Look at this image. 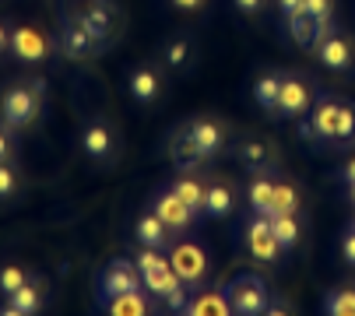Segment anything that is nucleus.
Segmentation results:
<instances>
[{
  "mask_svg": "<svg viewBox=\"0 0 355 316\" xmlns=\"http://www.w3.org/2000/svg\"><path fill=\"white\" fill-rule=\"evenodd\" d=\"M67 15H78L81 21H88V28L103 42H113V35H116V8L110 4V0H67Z\"/></svg>",
  "mask_w": 355,
  "mask_h": 316,
  "instance_id": "7",
  "label": "nucleus"
},
{
  "mask_svg": "<svg viewBox=\"0 0 355 316\" xmlns=\"http://www.w3.org/2000/svg\"><path fill=\"white\" fill-rule=\"evenodd\" d=\"M341 179L345 183H355V158H348V162L341 166Z\"/></svg>",
  "mask_w": 355,
  "mask_h": 316,
  "instance_id": "42",
  "label": "nucleus"
},
{
  "mask_svg": "<svg viewBox=\"0 0 355 316\" xmlns=\"http://www.w3.org/2000/svg\"><path fill=\"white\" fill-rule=\"evenodd\" d=\"M187 316H232V306H229L222 288H215V292L200 288V292H193V299L187 306Z\"/></svg>",
  "mask_w": 355,
  "mask_h": 316,
  "instance_id": "24",
  "label": "nucleus"
},
{
  "mask_svg": "<svg viewBox=\"0 0 355 316\" xmlns=\"http://www.w3.org/2000/svg\"><path fill=\"white\" fill-rule=\"evenodd\" d=\"M246 204L253 215H275V179L268 173H253V183L246 186Z\"/></svg>",
  "mask_w": 355,
  "mask_h": 316,
  "instance_id": "21",
  "label": "nucleus"
},
{
  "mask_svg": "<svg viewBox=\"0 0 355 316\" xmlns=\"http://www.w3.org/2000/svg\"><path fill=\"white\" fill-rule=\"evenodd\" d=\"M243 243L253 253V260H261V263H278V256H282V243L275 239L268 215H250V222L243 229Z\"/></svg>",
  "mask_w": 355,
  "mask_h": 316,
  "instance_id": "8",
  "label": "nucleus"
},
{
  "mask_svg": "<svg viewBox=\"0 0 355 316\" xmlns=\"http://www.w3.org/2000/svg\"><path fill=\"white\" fill-rule=\"evenodd\" d=\"M317 141L320 144H338V123H341V98L334 95H320L313 102V116H310Z\"/></svg>",
  "mask_w": 355,
  "mask_h": 316,
  "instance_id": "13",
  "label": "nucleus"
},
{
  "mask_svg": "<svg viewBox=\"0 0 355 316\" xmlns=\"http://www.w3.org/2000/svg\"><path fill=\"white\" fill-rule=\"evenodd\" d=\"M162 95V74L159 67H151V64H137L130 71V98L137 105H155Z\"/></svg>",
  "mask_w": 355,
  "mask_h": 316,
  "instance_id": "16",
  "label": "nucleus"
},
{
  "mask_svg": "<svg viewBox=\"0 0 355 316\" xmlns=\"http://www.w3.org/2000/svg\"><path fill=\"white\" fill-rule=\"evenodd\" d=\"M162 60H166V67L169 71H190V64H193V42L190 39H173V42H166V49H162Z\"/></svg>",
  "mask_w": 355,
  "mask_h": 316,
  "instance_id": "29",
  "label": "nucleus"
},
{
  "mask_svg": "<svg viewBox=\"0 0 355 316\" xmlns=\"http://www.w3.org/2000/svg\"><path fill=\"white\" fill-rule=\"evenodd\" d=\"M222 292H225L232 313H239V316H268L271 288H268V281L257 271H236V274H229Z\"/></svg>",
  "mask_w": 355,
  "mask_h": 316,
  "instance_id": "1",
  "label": "nucleus"
},
{
  "mask_svg": "<svg viewBox=\"0 0 355 316\" xmlns=\"http://www.w3.org/2000/svg\"><path fill=\"white\" fill-rule=\"evenodd\" d=\"M306 109H313V91H310V85L302 81L299 74H285V81H282V98H278V116L299 120Z\"/></svg>",
  "mask_w": 355,
  "mask_h": 316,
  "instance_id": "12",
  "label": "nucleus"
},
{
  "mask_svg": "<svg viewBox=\"0 0 355 316\" xmlns=\"http://www.w3.org/2000/svg\"><path fill=\"white\" fill-rule=\"evenodd\" d=\"M81 151L92 158V162H110L116 151V134L106 120H88L81 127Z\"/></svg>",
  "mask_w": 355,
  "mask_h": 316,
  "instance_id": "11",
  "label": "nucleus"
},
{
  "mask_svg": "<svg viewBox=\"0 0 355 316\" xmlns=\"http://www.w3.org/2000/svg\"><path fill=\"white\" fill-rule=\"evenodd\" d=\"M42 295H46V285L39 281V278H28L8 302H4V316H32V313H39L42 309Z\"/></svg>",
  "mask_w": 355,
  "mask_h": 316,
  "instance_id": "18",
  "label": "nucleus"
},
{
  "mask_svg": "<svg viewBox=\"0 0 355 316\" xmlns=\"http://www.w3.org/2000/svg\"><path fill=\"white\" fill-rule=\"evenodd\" d=\"M299 211V193L292 183H275V215H295Z\"/></svg>",
  "mask_w": 355,
  "mask_h": 316,
  "instance_id": "32",
  "label": "nucleus"
},
{
  "mask_svg": "<svg viewBox=\"0 0 355 316\" xmlns=\"http://www.w3.org/2000/svg\"><path fill=\"white\" fill-rule=\"evenodd\" d=\"M127 292H144L141 267H137V260L113 256V260L106 263V267L98 271V306H106L110 299L127 295Z\"/></svg>",
  "mask_w": 355,
  "mask_h": 316,
  "instance_id": "3",
  "label": "nucleus"
},
{
  "mask_svg": "<svg viewBox=\"0 0 355 316\" xmlns=\"http://www.w3.org/2000/svg\"><path fill=\"white\" fill-rule=\"evenodd\" d=\"M302 11H306L320 28H331V25H334V0H306V4H302Z\"/></svg>",
  "mask_w": 355,
  "mask_h": 316,
  "instance_id": "33",
  "label": "nucleus"
},
{
  "mask_svg": "<svg viewBox=\"0 0 355 316\" xmlns=\"http://www.w3.org/2000/svg\"><path fill=\"white\" fill-rule=\"evenodd\" d=\"M282 81H285V74H282V71H264L257 81H253V102H257V109H264L268 116H278Z\"/></svg>",
  "mask_w": 355,
  "mask_h": 316,
  "instance_id": "20",
  "label": "nucleus"
},
{
  "mask_svg": "<svg viewBox=\"0 0 355 316\" xmlns=\"http://www.w3.org/2000/svg\"><path fill=\"white\" fill-rule=\"evenodd\" d=\"M236 155H239L243 169H250V173H268V166H271V151L261 137H243L236 144Z\"/></svg>",
  "mask_w": 355,
  "mask_h": 316,
  "instance_id": "25",
  "label": "nucleus"
},
{
  "mask_svg": "<svg viewBox=\"0 0 355 316\" xmlns=\"http://www.w3.org/2000/svg\"><path fill=\"white\" fill-rule=\"evenodd\" d=\"M285 313H292V306H288V302H275V299H271V306H268V316H285Z\"/></svg>",
  "mask_w": 355,
  "mask_h": 316,
  "instance_id": "41",
  "label": "nucleus"
},
{
  "mask_svg": "<svg viewBox=\"0 0 355 316\" xmlns=\"http://www.w3.org/2000/svg\"><path fill=\"white\" fill-rule=\"evenodd\" d=\"M98 309H106L113 316H148L151 309H155V299H151V292H127V295H116L110 299L106 306H98Z\"/></svg>",
  "mask_w": 355,
  "mask_h": 316,
  "instance_id": "23",
  "label": "nucleus"
},
{
  "mask_svg": "<svg viewBox=\"0 0 355 316\" xmlns=\"http://www.w3.org/2000/svg\"><path fill=\"white\" fill-rule=\"evenodd\" d=\"M134 243L137 246H151V249H169L173 246V229L148 207L144 215L134 222Z\"/></svg>",
  "mask_w": 355,
  "mask_h": 316,
  "instance_id": "15",
  "label": "nucleus"
},
{
  "mask_svg": "<svg viewBox=\"0 0 355 316\" xmlns=\"http://www.w3.org/2000/svg\"><path fill=\"white\" fill-rule=\"evenodd\" d=\"M317 60L327 67V71H334V74H348L352 71V42L345 39V35H338V32H327L320 42H317Z\"/></svg>",
  "mask_w": 355,
  "mask_h": 316,
  "instance_id": "14",
  "label": "nucleus"
},
{
  "mask_svg": "<svg viewBox=\"0 0 355 316\" xmlns=\"http://www.w3.org/2000/svg\"><path fill=\"white\" fill-rule=\"evenodd\" d=\"M348 204L355 207V183H348Z\"/></svg>",
  "mask_w": 355,
  "mask_h": 316,
  "instance_id": "44",
  "label": "nucleus"
},
{
  "mask_svg": "<svg viewBox=\"0 0 355 316\" xmlns=\"http://www.w3.org/2000/svg\"><path fill=\"white\" fill-rule=\"evenodd\" d=\"M348 229H352V232H355V218H352V225H348Z\"/></svg>",
  "mask_w": 355,
  "mask_h": 316,
  "instance_id": "45",
  "label": "nucleus"
},
{
  "mask_svg": "<svg viewBox=\"0 0 355 316\" xmlns=\"http://www.w3.org/2000/svg\"><path fill=\"white\" fill-rule=\"evenodd\" d=\"M275 4H278V15H282V21H288V18L302 15V4H306V0H275Z\"/></svg>",
  "mask_w": 355,
  "mask_h": 316,
  "instance_id": "36",
  "label": "nucleus"
},
{
  "mask_svg": "<svg viewBox=\"0 0 355 316\" xmlns=\"http://www.w3.org/2000/svg\"><path fill=\"white\" fill-rule=\"evenodd\" d=\"M137 267H141V278H144V288L151 292V299L166 302L183 281L176 278L173 271V260L166 249H151V246H141L137 253Z\"/></svg>",
  "mask_w": 355,
  "mask_h": 316,
  "instance_id": "2",
  "label": "nucleus"
},
{
  "mask_svg": "<svg viewBox=\"0 0 355 316\" xmlns=\"http://www.w3.org/2000/svg\"><path fill=\"white\" fill-rule=\"evenodd\" d=\"M320 309L327 316H355V285H341V288H331L320 302Z\"/></svg>",
  "mask_w": 355,
  "mask_h": 316,
  "instance_id": "28",
  "label": "nucleus"
},
{
  "mask_svg": "<svg viewBox=\"0 0 355 316\" xmlns=\"http://www.w3.org/2000/svg\"><path fill=\"white\" fill-rule=\"evenodd\" d=\"M151 211L173 229V236H183V232H190L193 229V211L176 197V190L173 186H162V190H155V197H151Z\"/></svg>",
  "mask_w": 355,
  "mask_h": 316,
  "instance_id": "9",
  "label": "nucleus"
},
{
  "mask_svg": "<svg viewBox=\"0 0 355 316\" xmlns=\"http://www.w3.org/2000/svg\"><path fill=\"white\" fill-rule=\"evenodd\" d=\"M232 4H236V11H243V15H257V11H264V4H268V0H232Z\"/></svg>",
  "mask_w": 355,
  "mask_h": 316,
  "instance_id": "39",
  "label": "nucleus"
},
{
  "mask_svg": "<svg viewBox=\"0 0 355 316\" xmlns=\"http://www.w3.org/2000/svg\"><path fill=\"white\" fill-rule=\"evenodd\" d=\"M39 105H42V98L32 91L28 81L11 85L4 91V98H0V120H4L11 130H21V127H28L39 116Z\"/></svg>",
  "mask_w": 355,
  "mask_h": 316,
  "instance_id": "6",
  "label": "nucleus"
},
{
  "mask_svg": "<svg viewBox=\"0 0 355 316\" xmlns=\"http://www.w3.org/2000/svg\"><path fill=\"white\" fill-rule=\"evenodd\" d=\"M8 49H11V28H8L4 21H0V57H4Z\"/></svg>",
  "mask_w": 355,
  "mask_h": 316,
  "instance_id": "40",
  "label": "nucleus"
},
{
  "mask_svg": "<svg viewBox=\"0 0 355 316\" xmlns=\"http://www.w3.org/2000/svg\"><path fill=\"white\" fill-rule=\"evenodd\" d=\"M18 193V173L11 162H0V200H8Z\"/></svg>",
  "mask_w": 355,
  "mask_h": 316,
  "instance_id": "35",
  "label": "nucleus"
},
{
  "mask_svg": "<svg viewBox=\"0 0 355 316\" xmlns=\"http://www.w3.org/2000/svg\"><path fill=\"white\" fill-rule=\"evenodd\" d=\"M187 130H190V137L197 141V148L205 151V158L211 162L215 155H222V148H225V127L222 123H215V120H190L187 123Z\"/></svg>",
  "mask_w": 355,
  "mask_h": 316,
  "instance_id": "19",
  "label": "nucleus"
},
{
  "mask_svg": "<svg viewBox=\"0 0 355 316\" xmlns=\"http://www.w3.org/2000/svg\"><path fill=\"white\" fill-rule=\"evenodd\" d=\"M285 28H288V35H292V42H295L299 49H317V42H320L327 32H334V25H331V28H320L306 11L295 15V18H288V21H285Z\"/></svg>",
  "mask_w": 355,
  "mask_h": 316,
  "instance_id": "22",
  "label": "nucleus"
},
{
  "mask_svg": "<svg viewBox=\"0 0 355 316\" xmlns=\"http://www.w3.org/2000/svg\"><path fill=\"white\" fill-rule=\"evenodd\" d=\"M338 144H355V102H341V123H338Z\"/></svg>",
  "mask_w": 355,
  "mask_h": 316,
  "instance_id": "34",
  "label": "nucleus"
},
{
  "mask_svg": "<svg viewBox=\"0 0 355 316\" xmlns=\"http://www.w3.org/2000/svg\"><path fill=\"white\" fill-rule=\"evenodd\" d=\"M25 281H28V271L21 267V263H4V267H0V295L4 299H11Z\"/></svg>",
  "mask_w": 355,
  "mask_h": 316,
  "instance_id": "31",
  "label": "nucleus"
},
{
  "mask_svg": "<svg viewBox=\"0 0 355 316\" xmlns=\"http://www.w3.org/2000/svg\"><path fill=\"white\" fill-rule=\"evenodd\" d=\"M341 256H345L348 267H355V232H352V229H348L345 239H341Z\"/></svg>",
  "mask_w": 355,
  "mask_h": 316,
  "instance_id": "37",
  "label": "nucleus"
},
{
  "mask_svg": "<svg viewBox=\"0 0 355 316\" xmlns=\"http://www.w3.org/2000/svg\"><path fill=\"white\" fill-rule=\"evenodd\" d=\"M232 207H236V193L229 183H208L205 190V215L208 218H229L232 215Z\"/></svg>",
  "mask_w": 355,
  "mask_h": 316,
  "instance_id": "26",
  "label": "nucleus"
},
{
  "mask_svg": "<svg viewBox=\"0 0 355 316\" xmlns=\"http://www.w3.org/2000/svg\"><path fill=\"white\" fill-rule=\"evenodd\" d=\"M271 232L282 243V249H295L299 239H302V229H299L295 215H271Z\"/></svg>",
  "mask_w": 355,
  "mask_h": 316,
  "instance_id": "30",
  "label": "nucleus"
},
{
  "mask_svg": "<svg viewBox=\"0 0 355 316\" xmlns=\"http://www.w3.org/2000/svg\"><path fill=\"white\" fill-rule=\"evenodd\" d=\"M57 46H60V53L64 57H71V60H92V57H98L110 42H103L92 28H88V21H81L78 15H64V21H60V28H57Z\"/></svg>",
  "mask_w": 355,
  "mask_h": 316,
  "instance_id": "4",
  "label": "nucleus"
},
{
  "mask_svg": "<svg viewBox=\"0 0 355 316\" xmlns=\"http://www.w3.org/2000/svg\"><path fill=\"white\" fill-rule=\"evenodd\" d=\"M173 4H176L180 11H197L200 4H205V0H173Z\"/></svg>",
  "mask_w": 355,
  "mask_h": 316,
  "instance_id": "43",
  "label": "nucleus"
},
{
  "mask_svg": "<svg viewBox=\"0 0 355 316\" xmlns=\"http://www.w3.org/2000/svg\"><path fill=\"white\" fill-rule=\"evenodd\" d=\"M173 190H176V197L193 211V215H205V183H200V179H193V176H187V173H180L173 183H169Z\"/></svg>",
  "mask_w": 355,
  "mask_h": 316,
  "instance_id": "27",
  "label": "nucleus"
},
{
  "mask_svg": "<svg viewBox=\"0 0 355 316\" xmlns=\"http://www.w3.org/2000/svg\"><path fill=\"white\" fill-rule=\"evenodd\" d=\"M169 158H173V166H176L180 173H193L197 166H205V162H208L205 151H200L197 141L190 137L187 123H183V130H176V134L169 137Z\"/></svg>",
  "mask_w": 355,
  "mask_h": 316,
  "instance_id": "17",
  "label": "nucleus"
},
{
  "mask_svg": "<svg viewBox=\"0 0 355 316\" xmlns=\"http://www.w3.org/2000/svg\"><path fill=\"white\" fill-rule=\"evenodd\" d=\"M0 162H15V144H11V134L0 127Z\"/></svg>",
  "mask_w": 355,
  "mask_h": 316,
  "instance_id": "38",
  "label": "nucleus"
},
{
  "mask_svg": "<svg viewBox=\"0 0 355 316\" xmlns=\"http://www.w3.org/2000/svg\"><path fill=\"white\" fill-rule=\"evenodd\" d=\"M169 260H173L176 278H180L187 288L200 292V288L208 285V278H211V260H208V253L200 249L197 243H176V246H169Z\"/></svg>",
  "mask_w": 355,
  "mask_h": 316,
  "instance_id": "5",
  "label": "nucleus"
},
{
  "mask_svg": "<svg viewBox=\"0 0 355 316\" xmlns=\"http://www.w3.org/2000/svg\"><path fill=\"white\" fill-rule=\"evenodd\" d=\"M53 49V39H46L39 28L32 25H18L11 28V53L21 60V64H42Z\"/></svg>",
  "mask_w": 355,
  "mask_h": 316,
  "instance_id": "10",
  "label": "nucleus"
}]
</instances>
